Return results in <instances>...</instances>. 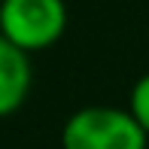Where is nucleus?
Returning a JSON list of instances; mask_svg holds the SVG:
<instances>
[{
  "label": "nucleus",
  "mask_w": 149,
  "mask_h": 149,
  "mask_svg": "<svg viewBox=\"0 0 149 149\" xmlns=\"http://www.w3.org/2000/svg\"><path fill=\"white\" fill-rule=\"evenodd\" d=\"M149 134L128 110L88 104L61 128V149H146Z\"/></svg>",
  "instance_id": "f257e3e1"
},
{
  "label": "nucleus",
  "mask_w": 149,
  "mask_h": 149,
  "mask_svg": "<svg viewBox=\"0 0 149 149\" xmlns=\"http://www.w3.org/2000/svg\"><path fill=\"white\" fill-rule=\"evenodd\" d=\"M64 0H0V33L24 52L52 49L67 33Z\"/></svg>",
  "instance_id": "f03ea898"
},
{
  "label": "nucleus",
  "mask_w": 149,
  "mask_h": 149,
  "mask_svg": "<svg viewBox=\"0 0 149 149\" xmlns=\"http://www.w3.org/2000/svg\"><path fill=\"white\" fill-rule=\"evenodd\" d=\"M33 85L31 52L18 49L12 40L0 33V119L12 116L24 107Z\"/></svg>",
  "instance_id": "7ed1b4c3"
},
{
  "label": "nucleus",
  "mask_w": 149,
  "mask_h": 149,
  "mask_svg": "<svg viewBox=\"0 0 149 149\" xmlns=\"http://www.w3.org/2000/svg\"><path fill=\"white\" fill-rule=\"evenodd\" d=\"M128 113H131V116L140 122V128H146V134H149V73H143V76L131 85Z\"/></svg>",
  "instance_id": "20e7f679"
}]
</instances>
